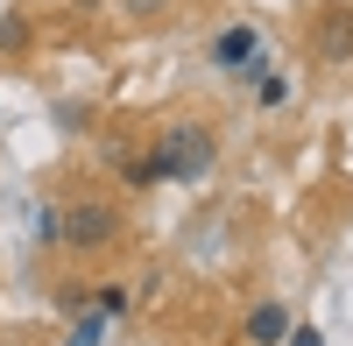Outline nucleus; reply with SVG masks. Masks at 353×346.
I'll return each mask as SVG.
<instances>
[{"instance_id":"obj_3","label":"nucleus","mask_w":353,"mask_h":346,"mask_svg":"<svg viewBox=\"0 0 353 346\" xmlns=\"http://www.w3.org/2000/svg\"><path fill=\"white\" fill-rule=\"evenodd\" d=\"M261 57H269V50H261V36H254V28L248 21H233V28H219V36H212V64H226V71H261Z\"/></svg>"},{"instance_id":"obj_7","label":"nucleus","mask_w":353,"mask_h":346,"mask_svg":"<svg viewBox=\"0 0 353 346\" xmlns=\"http://www.w3.org/2000/svg\"><path fill=\"white\" fill-rule=\"evenodd\" d=\"M0 50H28V21H21V14L0 21Z\"/></svg>"},{"instance_id":"obj_9","label":"nucleus","mask_w":353,"mask_h":346,"mask_svg":"<svg viewBox=\"0 0 353 346\" xmlns=\"http://www.w3.org/2000/svg\"><path fill=\"white\" fill-rule=\"evenodd\" d=\"M92 311H106V318H113V311H128V290H99V297H92Z\"/></svg>"},{"instance_id":"obj_1","label":"nucleus","mask_w":353,"mask_h":346,"mask_svg":"<svg viewBox=\"0 0 353 346\" xmlns=\"http://www.w3.org/2000/svg\"><path fill=\"white\" fill-rule=\"evenodd\" d=\"M156 177H176V184H198L205 170H219V141L205 134V128H191V121H176V128H163V141H156Z\"/></svg>"},{"instance_id":"obj_6","label":"nucleus","mask_w":353,"mask_h":346,"mask_svg":"<svg viewBox=\"0 0 353 346\" xmlns=\"http://www.w3.org/2000/svg\"><path fill=\"white\" fill-rule=\"evenodd\" d=\"M99 332H106V311H85V318L71 325V339H64V346H99Z\"/></svg>"},{"instance_id":"obj_5","label":"nucleus","mask_w":353,"mask_h":346,"mask_svg":"<svg viewBox=\"0 0 353 346\" xmlns=\"http://www.w3.org/2000/svg\"><path fill=\"white\" fill-rule=\"evenodd\" d=\"M290 339V304H254L248 311V346H283Z\"/></svg>"},{"instance_id":"obj_2","label":"nucleus","mask_w":353,"mask_h":346,"mask_svg":"<svg viewBox=\"0 0 353 346\" xmlns=\"http://www.w3.org/2000/svg\"><path fill=\"white\" fill-rule=\"evenodd\" d=\"M113 234H121V212L113 205H71L64 212V247H78V254L113 247Z\"/></svg>"},{"instance_id":"obj_8","label":"nucleus","mask_w":353,"mask_h":346,"mask_svg":"<svg viewBox=\"0 0 353 346\" xmlns=\"http://www.w3.org/2000/svg\"><path fill=\"white\" fill-rule=\"evenodd\" d=\"M283 346H325V332H318V325H290V339Z\"/></svg>"},{"instance_id":"obj_4","label":"nucleus","mask_w":353,"mask_h":346,"mask_svg":"<svg viewBox=\"0 0 353 346\" xmlns=\"http://www.w3.org/2000/svg\"><path fill=\"white\" fill-rule=\"evenodd\" d=\"M318 57H325V64H346L353 57V8H325L318 14Z\"/></svg>"}]
</instances>
